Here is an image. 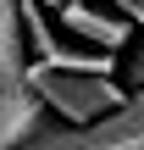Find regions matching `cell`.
Returning a JSON list of instances; mask_svg holds the SVG:
<instances>
[{
    "label": "cell",
    "instance_id": "obj_3",
    "mask_svg": "<svg viewBox=\"0 0 144 150\" xmlns=\"http://www.w3.org/2000/svg\"><path fill=\"white\" fill-rule=\"evenodd\" d=\"M44 95L28 83V78H11V83H0V150H22L33 134H44L50 122H44Z\"/></svg>",
    "mask_w": 144,
    "mask_h": 150
},
{
    "label": "cell",
    "instance_id": "obj_9",
    "mask_svg": "<svg viewBox=\"0 0 144 150\" xmlns=\"http://www.w3.org/2000/svg\"><path fill=\"white\" fill-rule=\"evenodd\" d=\"M111 6H117V11H122V17H128V6H133V0H111Z\"/></svg>",
    "mask_w": 144,
    "mask_h": 150
},
{
    "label": "cell",
    "instance_id": "obj_6",
    "mask_svg": "<svg viewBox=\"0 0 144 150\" xmlns=\"http://www.w3.org/2000/svg\"><path fill=\"white\" fill-rule=\"evenodd\" d=\"M50 6L44 0H22V22H28V50L33 56H50L61 39H55V28H50V17H44Z\"/></svg>",
    "mask_w": 144,
    "mask_h": 150
},
{
    "label": "cell",
    "instance_id": "obj_5",
    "mask_svg": "<svg viewBox=\"0 0 144 150\" xmlns=\"http://www.w3.org/2000/svg\"><path fill=\"white\" fill-rule=\"evenodd\" d=\"M28 22H22V0H0V83L28 78Z\"/></svg>",
    "mask_w": 144,
    "mask_h": 150
},
{
    "label": "cell",
    "instance_id": "obj_1",
    "mask_svg": "<svg viewBox=\"0 0 144 150\" xmlns=\"http://www.w3.org/2000/svg\"><path fill=\"white\" fill-rule=\"evenodd\" d=\"M28 83L44 95L50 117H61V122H94V117H105V111H117L128 100V89L117 78L67 72V67H50V61H28Z\"/></svg>",
    "mask_w": 144,
    "mask_h": 150
},
{
    "label": "cell",
    "instance_id": "obj_7",
    "mask_svg": "<svg viewBox=\"0 0 144 150\" xmlns=\"http://www.w3.org/2000/svg\"><path fill=\"white\" fill-rule=\"evenodd\" d=\"M122 83H128V89H144V39L122 56Z\"/></svg>",
    "mask_w": 144,
    "mask_h": 150
},
{
    "label": "cell",
    "instance_id": "obj_8",
    "mask_svg": "<svg viewBox=\"0 0 144 150\" xmlns=\"http://www.w3.org/2000/svg\"><path fill=\"white\" fill-rule=\"evenodd\" d=\"M128 17H133V22L144 28V0H133V6H128Z\"/></svg>",
    "mask_w": 144,
    "mask_h": 150
},
{
    "label": "cell",
    "instance_id": "obj_2",
    "mask_svg": "<svg viewBox=\"0 0 144 150\" xmlns=\"http://www.w3.org/2000/svg\"><path fill=\"white\" fill-rule=\"evenodd\" d=\"M22 150H144V89H133L117 111H105L94 122H61L55 117Z\"/></svg>",
    "mask_w": 144,
    "mask_h": 150
},
{
    "label": "cell",
    "instance_id": "obj_10",
    "mask_svg": "<svg viewBox=\"0 0 144 150\" xmlns=\"http://www.w3.org/2000/svg\"><path fill=\"white\" fill-rule=\"evenodd\" d=\"M44 6H50V11H61V6H72V0H44Z\"/></svg>",
    "mask_w": 144,
    "mask_h": 150
},
{
    "label": "cell",
    "instance_id": "obj_4",
    "mask_svg": "<svg viewBox=\"0 0 144 150\" xmlns=\"http://www.w3.org/2000/svg\"><path fill=\"white\" fill-rule=\"evenodd\" d=\"M55 17H61V28H67L72 39L100 45V50H122V45H128V33H133V17H122L117 6H111V11H94V6L72 0V6H61Z\"/></svg>",
    "mask_w": 144,
    "mask_h": 150
}]
</instances>
